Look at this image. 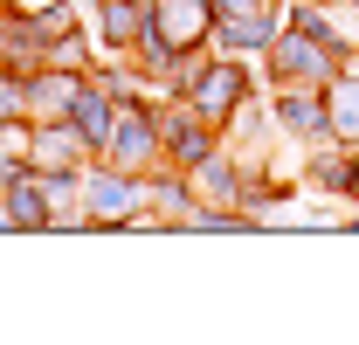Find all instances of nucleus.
<instances>
[{
	"mask_svg": "<svg viewBox=\"0 0 359 345\" xmlns=\"http://www.w3.org/2000/svg\"><path fill=\"white\" fill-rule=\"evenodd\" d=\"M138 35H145V0H97L90 7V42H97V55H132Z\"/></svg>",
	"mask_w": 359,
	"mask_h": 345,
	"instance_id": "obj_10",
	"label": "nucleus"
},
{
	"mask_svg": "<svg viewBox=\"0 0 359 345\" xmlns=\"http://www.w3.org/2000/svg\"><path fill=\"white\" fill-rule=\"evenodd\" d=\"M97 152H90L69 118H28V166L42 172H83Z\"/></svg>",
	"mask_w": 359,
	"mask_h": 345,
	"instance_id": "obj_8",
	"label": "nucleus"
},
{
	"mask_svg": "<svg viewBox=\"0 0 359 345\" xmlns=\"http://www.w3.org/2000/svg\"><path fill=\"white\" fill-rule=\"evenodd\" d=\"M208 152H222V125H208L187 97H159V159L194 172Z\"/></svg>",
	"mask_w": 359,
	"mask_h": 345,
	"instance_id": "obj_5",
	"label": "nucleus"
},
{
	"mask_svg": "<svg viewBox=\"0 0 359 345\" xmlns=\"http://www.w3.org/2000/svg\"><path fill=\"white\" fill-rule=\"evenodd\" d=\"M339 7H359V0H339Z\"/></svg>",
	"mask_w": 359,
	"mask_h": 345,
	"instance_id": "obj_20",
	"label": "nucleus"
},
{
	"mask_svg": "<svg viewBox=\"0 0 359 345\" xmlns=\"http://www.w3.org/2000/svg\"><path fill=\"white\" fill-rule=\"evenodd\" d=\"M83 221H90V235H104V228H159L152 208H145V172L90 159L83 166Z\"/></svg>",
	"mask_w": 359,
	"mask_h": 345,
	"instance_id": "obj_1",
	"label": "nucleus"
},
{
	"mask_svg": "<svg viewBox=\"0 0 359 345\" xmlns=\"http://www.w3.org/2000/svg\"><path fill=\"white\" fill-rule=\"evenodd\" d=\"M145 35L180 48V55H194V48H208V35H215V7L208 0H145Z\"/></svg>",
	"mask_w": 359,
	"mask_h": 345,
	"instance_id": "obj_6",
	"label": "nucleus"
},
{
	"mask_svg": "<svg viewBox=\"0 0 359 345\" xmlns=\"http://www.w3.org/2000/svg\"><path fill=\"white\" fill-rule=\"evenodd\" d=\"M0 69L7 76L48 69V35L35 28V7L28 0H0Z\"/></svg>",
	"mask_w": 359,
	"mask_h": 345,
	"instance_id": "obj_7",
	"label": "nucleus"
},
{
	"mask_svg": "<svg viewBox=\"0 0 359 345\" xmlns=\"http://www.w3.org/2000/svg\"><path fill=\"white\" fill-rule=\"evenodd\" d=\"M208 125H228L249 97H256V69H249V55H222V48H201L194 55V76L180 90Z\"/></svg>",
	"mask_w": 359,
	"mask_h": 345,
	"instance_id": "obj_2",
	"label": "nucleus"
},
{
	"mask_svg": "<svg viewBox=\"0 0 359 345\" xmlns=\"http://www.w3.org/2000/svg\"><path fill=\"white\" fill-rule=\"evenodd\" d=\"M304 187H318V194H332V201H353V145H325L318 138L311 145V166H304Z\"/></svg>",
	"mask_w": 359,
	"mask_h": 345,
	"instance_id": "obj_16",
	"label": "nucleus"
},
{
	"mask_svg": "<svg viewBox=\"0 0 359 345\" xmlns=\"http://www.w3.org/2000/svg\"><path fill=\"white\" fill-rule=\"evenodd\" d=\"M242 159H235V152H208V159H201V166L187 172V180H194V201H201V208H242Z\"/></svg>",
	"mask_w": 359,
	"mask_h": 345,
	"instance_id": "obj_14",
	"label": "nucleus"
},
{
	"mask_svg": "<svg viewBox=\"0 0 359 345\" xmlns=\"http://www.w3.org/2000/svg\"><path fill=\"white\" fill-rule=\"evenodd\" d=\"M145 208H152V221H159V228H187V221H194V208H201V201H194V180H187L180 166H166V159H159V166L145 172Z\"/></svg>",
	"mask_w": 359,
	"mask_h": 345,
	"instance_id": "obj_12",
	"label": "nucleus"
},
{
	"mask_svg": "<svg viewBox=\"0 0 359 345\" xmlns=\"http://www.w3.org/2000/svg\"><path fill=\"white\" fill-rule=\"evenodd\" d=\"M97 159H111V166H132V172H152L159 166V97H118V111H111V138H104V152Z\"/></svg>",
	"mask_w": 359,
	"mask_h": 345,
	"instance_id": "obj_4",
	"label": "nucleus"
},
{
	"mask_svg": "<svg viewBox=\"0 0 359 345\" xmlns=\"http://www.w3.org/2000/svg\"><path fill=\"white\" fill-rule=\"evenodd\" d=\"M318 97H325V138L359 145V55H346V62L332 69V83L318 90Z\"/></svg>",
	"mask_w": 359,
	"mask_h": 345,
	"instance_id": "obj_11",
	"label": "nucleus"
},
{
	"mask_svg": "<svg viewBox=\"0 0 359 345\" xmlns=\"http://www.w3.org/2000/svg\"><path fill=\"white\" fill-rule=\"evenodd\" d=\"M276 28H283V14H276V7H256V14H242V21H215L208 48H222V55H263V48L276 42Z\"/></svg>",
	"mask_w": 359,
	"mask_h": 345,
	"instance_id": "obj_15",
	"label": "nucleus"
},
{
	"mask_svg": "<svg viewBox=\"0 0 359 345\" xmlns=\"http://www.w3.org/2000/svg\"><path fill=\"white\" fill-rule=\"evenodd\" d=\"M332 7H339V0H332Z\"/></svg>",
	"mask_w": 359,
	"mask_h": 345,
	"instance_id": "obj_22",
	"label": "nucleus"
},
{
	"mask_svg": "<svg viewBox=\"0 0 359 345\" xmlns=\"http://www.w3.org/2000/svg\"><path fill=\"white\" fill-rule=\"evenodd\" d=\"M269 125L290 131L297 145H318L325 138V97L318 90H269Z\"/></svg>",
	"mask_w": 359,
	"mask_h": 345,
	"instance_id": "obj_13",
	"label": "nucleus"
},
{
	"mask_svg": "<svg viewBox=\"0 0 359 345\" xmlns=\"http://www.w3.org/2000/svg\"><path fill=\"white\" fill-rule=\"evenodd\" d=\"M83 7H97V0H83Z\"/></svg>",
	"mask_w": 359,
	"mask_h": 345,
	"instance_id": "obj_21",
	"label": "nucleus"
},
{
	"mask_svg": "<svg viewBox=\"0 0 359 345\" xmlns=\"http://www.w3.org/2000/svg\"><path fill=\"white\" fill-rule=\"evenodd\" d=\"M0 208H7V221L14 228H48V180L42 166H7L0 172Z\"/></svg>",
	"mask_w": 359,
	"mask_h": 345,
	"instance_id": "obj_9",
	"label": "nucleus"
},
{
	"mask_svg": "<svg viewBox=\"0 0 359 345\" xmlns=\"http://www.w3.org/2000/svg\"><path fill=\"white\" fill-rule=\"evenodd\" d=\"M111 111H118V97H111L104 83H90V76H83L76 104H69V125H76V138H83L90 152H104V138H111Z\"/></svg>",
	"mask_w": 359,
	"mask_h": 345,
	"instance_id": "obj_17",
	"label": "nucleus"
},
{
	"mask_svg": "<svg viewBox=\"0 0 359 345\" xmlns=\"http://www.w3.org/2000/svg\"><path fill=\"white\" fill-rule=\"evenodd\" d=\"M346 228H353V235H359V215H353V221H346Z\"/></svg>",
	"mask_w": 359,
	"mask_h": 345,
	"instance_id": "obj_19",
	"label": "nucleus"
},
{
	"mask_svg": "<svg viewBox=\"0 0 359 345\" xmlns=\"http://www.w3.org/2000/svg\"><path fill=\"white\" fill-rule=\"evenodd\" d=\"M14 118H28V97H21V76L0 69V125H14Z\"/></svg>",
	"mask_w": 359,
	"mask_h": 345,
	"instance_id": "obj_18",
	"label": "nucleus"
},
{
	"mask_svg": "<svg viewBox=\"0 0 359 345\" xmlns=\"http://www.w3.org/2000/svg\"><path fill=\"white\" fill-rule=\"evenodd\" d=\"M339 62H346V48H332V42H318V35L283 21L276 42L263 48V83L269 90H325Z\"/></svg>",
	"mask_w": 359,
	"mask_h": 345,
	"instance_id": "obj_3",
	"label": "nucleus"
}]
</instances>
